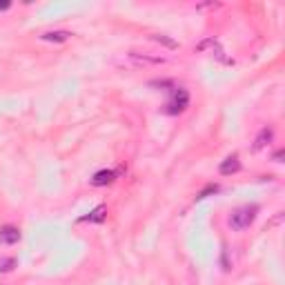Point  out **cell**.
<instances>
[{
    "label": "cell",
    "instance_id": "6da1fadb",
    "mask_svg": "<svg viewBox=\"0 0 285 285\" xmlns=\"http://www.w3.org/2000/svg\"><path fill=\"white\" fill-rule=\"evenodd\" d=\"M256 219V205H243V207L234 209L230 216V225L232 230H245L254 223Z\"/></svg>",
    "mask_w": 285,
    "mask_h": 285
},
{
    "label": "cell",
    "instance_id": "7a4b0ae2",
    "mask_svg": "<svg viewBox=\"0 0 285 285\" xmlns=\"http://www.w3.org/2000/svg\"><path fill=\"white\" fill-rule=\"evenodd\" d=\"M187 103H190V94H187L185 89H176L172 103L167 105V111H170V114H178V111H183L187 107Z\"/></svg>",
    "mask_w": 285,
    "mask_h": 285
},
{
    "label": "cell",
    "instance_id": "3957f363",
    "mask_svg": "<svg viewBox=\"0 0 285 285\" xmlns=\"http://www.w3.org/2000/svg\"><path fill=\"white\" fill-rule=\"evenodd\" d=\"M18 241H20V232H18L16 227H11V225L0 227V243L11 245V243H18Z\"/></svg>",
    "mask_w": 285,
    "mask_h": 285
},
{
    "label": "cell",
    "instance_id": "277c9868",
    "mask_svg": "<svg viewBox=\"0 0 285 285\" xmlns=\"http://www.w3.org/2000/svg\"><path fill=\"white\" fill-rule=\"evenodd\" d=\"M241 170V163H238V156H227V158L221 163L219 172L223 176H230V174H236V172Z\"/></svg>",
    "mask_w": 285,
    "mask_h": 285
},
{
    "label": "cell",
    "instance_id": "5b68a950",
    "mask_svg": "<svg viewBox=\"0 0 285 285\" xmlns=\"http://www.w3.org/2000/svg\"><path fill=\"white\" fill-rule=\"evenodd\" d=\"M114 178H116V172H111V170H100V172H96V174H94L92 185H94V187L110 185V183L114 181Z\"/></svg>",
    "mask_w": 285,
    "mask_h": 285
},
{
    "label": "cell",
    "instance_id": "8992f818",
    "mask_svg": "<svg viewBox=\"0 0 285 285\" xmlns=\"http://www.w3.org/2000/svg\"><path fill=\"white\" fill-rule=\"evenodd\" d=\"M272 136H274V132H272L269 127H263V129H261V134L256 136V141H254V149H256V152H258V149H263L265 145L272 141Z\"/></svg>",
    "mask_w": 285,
    "mask_h": 285
},
{
    "label": "cell",
    "instance_id": "52a82bcc",
    "mask_svg": "<svg viewBox=\"0 0 285 285\" xmlns=\"http://www.w3.org/2000/svg\"><path fill=\"white\" fill-rule=\"evenodd\" d=\"M129 61H134L136 65H163V58H149V56H141L136 51L129 54Z\"/></svg>",
    "mask_w": 285,
    "mask_h": 285
},
{
    "label": "cell",
    "instance_id": "ba28073f",
    "mask_svg": "<svg viewBox=\"0 0 285 285\" xmlns=\"http://www.w3.org/2000/svg\"><path fill=\"white\" fill-rule=\"evenodd\" d=\"M105 214H107V207H105V205H98L89 216H82L80 221L82 223H100V221H105Z\"/></svg>",
    "mask_w": 285,
    "mask_h": 285
},
{
    "label": "cell",
    "instance_id": "9c48e42d",
    "mask_svg": "<svg viewBox=\"0 0 285 285\" xmlns=\"http://www.w3.org/2000/svg\"><path fill=\"white\" fill-rule=\"evenodd\" d=\"M69 36H71L69 32H47L40 38L47 40V43H65V40H69Z\"/></svg>",
    "mask_w": 285,
    "mask_h": 285
},
{
    "label": "cell",
    "instance_id": "30bf717a",
    "mask_svg": "<svg viewBox=\"0 0 285 285\" xmlns=\"http://www.w3.org/2000/svg\"><path fill=\"white\" fill-rule=\"evenodd\" d=\"M152 40H154V43L165 45V47H170V49H178V43H176V40H172V38H167V36H163V33H154Z\"/></svg>",
    "mask_w": 285,
    "mask_h": 285
},
{
    "label": "cell",
    "instance_id": "8fae6325",
    "mask_svg": "<svg viewBox=\"0 0 285 285\" xmlns=\"http://www.w3.org/2000/svg\"><path fill=\"white\" fill-rule=\"evenodd\" d=\"M14 265H16V261H14V258H2V261H0V272H11V269H14Z\"/></svg>",
    "mask_w": 285,
    "mask_h": 285
},
{
    "label": "cell",
    "instance_id": "7c38bea8",
    "mask_svg": "<svg viewBox=\"0 0 285 285\" xmlns=\"http://www.w3.org/2000/svg\"><path fill=\"white\" fill-rule=\"evenodd\" d=\"M216 192H219V185H207L196 198H205V196H209V194H216Z\"/></svg>",
    "mask_w": 285,
    "mask_h": 285
},
{
    "label": "cell",
    "instance_id": "4fadbf2b",
    "mask_svg": "<svg viewBox=\"0 0 285 285\" xmlns=\"http://www.w3.org/2000/svg\"><path fill=\"white\" fill-rule=\"evenodd\" d=\"M11 7V2H7V0H2V2H0V11H5V9H9Z\"/></svg>",
    "mask_w": 285,
    "mask_h": 285
},
{
    "label": "cell",
    "instance_id": "5bb4252c",
    "mask_svg": "<svg viewBox=\"0 0 285 285\" xmlns=\"http://www.w3.org/2000/svg\"><path fill=\"white\" fill-rule=\"evenodd\" d=\"M281 158H283V152H276L274 154V160H279V163H281Z\"/></svg>",
    "mask_w": 285,
    "mask_h": 285
}]
</instances>
